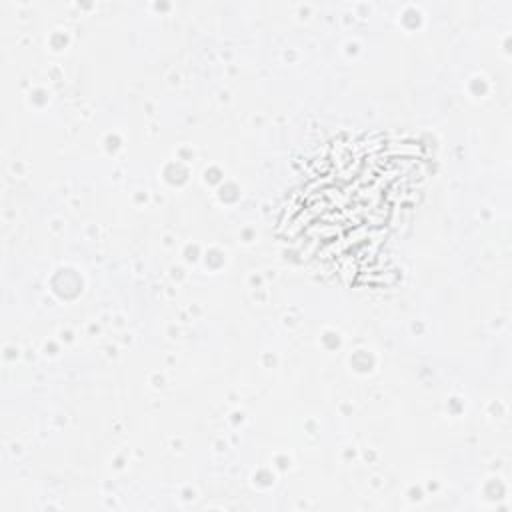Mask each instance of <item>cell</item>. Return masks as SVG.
I'll use <instances>...</instances> for the list:
<instances>
[{"label": "cell", "instance_id": "obj_1", "mask_svg": "<svg viewBox=\"0 0 512 512\" xmlns=\"http://www.w3.org/2000/svg\"><path fill=\"white\" fill-rule=\"evenodd\" d=\"M428 148L400 134L334 138L312 158L284 208L288 242L304 258L354 282L410 212L430 174Z\"/></svg>", "mask_w": 512, "mask_h": 512}]
</instances>
